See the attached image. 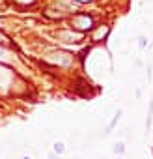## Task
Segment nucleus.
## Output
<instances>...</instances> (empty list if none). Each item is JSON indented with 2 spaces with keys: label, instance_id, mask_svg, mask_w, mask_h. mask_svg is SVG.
Segmentation results:
<instances>
[{
  "label": "nucleus",
  "instance_id": "423d86ee",
  "mask_svg": "<svg viewBox=\"0 0 153 159\" xmlns=\"http://www.w3.org/2000/svg\"><path fill=\"white\" fill-rule=\"evenodd\" d=\"M21 159H32V157H28V155H24V157H21Z\"/></svg>",
  "mask_w": 153,
  "mask_h": 159
},
{
  "label": "nucleus",
  "instance_id": "6e6552de",
  "mask_svg": "<svg viewBox=\"0 0 153 159\" xmlns=\"http://www.w3.org/2000/svg\"><path fill=\"white\" fill-rule=\"evenodd\" d=\"M79 2H88V0H79Z\"/></svg>",
  "mask_w": 153,
  "mask_h": 159
},
{
  "label": "nucleus",
  "instance_id": "20e7f679",
  "mask_svg": "<svg viewBox=\"0 0 153 159\" xmlns=\"http://www.w3.org/2000/svg\"><path fill=\"white\" fill-rule=\"evenodd\" d=\"M140 47H146V38H140Z\"/></svg>",
  "mask_w": 153,
  "mask_h": 159
},
{
  "label": "nucleus",
  "instance_id": "f257e3e1",
  "mask_svg": "<svg viewBox=\"0 0 153 159\" xmlns=\"http://www.w3.org/2000/svg\"><path fill=\"white\" fill-rule=\"evenodd\" d=\"M73 25L79 30H86V28H92V19L88 15H79V17L73 19Z\"/></svg>",
  "mask_w": 153,
  "mask_h": 159
},
{
  "label": "nucleus",
  "instance_id": "39448f33",
  "mask_svg": "<svg viewBox=\"0 0 153 159\" xmlns=\"http://www.w3.org/2000/svg\"><path fill=\"white\" fill-rule=\"evenodd\" d=\"M49 159H60V157H58L56 153H50V155H49Z\"/></svg>",
  "mask_w": 153,
  "mask_h": 159
},
{
  "label": "nucleus",
  "instance_id": "0eeeda50",
  "mask_svg": "<svg viewBox=\"0 0 153 159\" xmlns=\"http://www.w3.org/2000/svg\"><path fill=\"white\" fill-rule=\"evenodd\" d=\"M2 56H4V51H0V58H2Z\"/></svg>",
  "mask_w": 153,
  "mask_h": 159
},
{
  "label": "nucleus",
  "instance_id": "f03ea898",
  "mask_svg": "<svg viewBox=\"0 0 153 159\" xmlns=\"http://www.w3.org/2000/svg\"><path fill=\"white\" fill-rule=\"evenodd\" d=\"M112 150H114V153H118V155H123V153H125V144H123V142H116Z\"/></svg>",
  "mask_w": 153,
  "mask_h": 159
},
{
  "label": "nucleus",
  "instance_id": "7ed1b4c3",
  "mask_svg": "<svg viewBox=\"0 0 153 159\" xmlns=\"http://www.w3.org/2000/svg\"><path fill=\"white\" fill-rule=\"evenodd\" d=\"M63 150H65V146H63L62 142H56V144H54V153H56V155H62Z\"/></svg>",
  "mask_w": 153,
  "mask_h": 159
}]
</instances>
